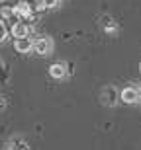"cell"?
Masks as SVG:
<instances>
[{
	"mask_svg": "<svg viewBox=\"0 0 141 150\" xmlns=\"http://www.w3.org/2000/svg\"><path fill=\"white\" fill-rule=\"evenodd\" d=\"M34 53H35V55H39V57H49L51 53H53V41H51V37H39V39H35Z\"/></svg>",
	"mask_w": 141,
	"mask_h": 150,
	"instance_id": "6da1fadb",
	"label": "cell"
},
{
	"mask_svg": "<svg viewBox=\"0 0 141 150\" xmlns=\"http://www.w3.org/2000/svg\"><path fill=\"white\" fill-rule=\"evenodd\" d=\"M120 100L124 103H127V105H133V103H137L141 100V90L135 88V86H127V88H124L120 92Z\"/></svg>",
	"mask_w": 141,
	"mask_h": 150,
	"instance_id": "7a4b0ae2",
	"label": "cell"
},
{
	"mask_svg": "<svg viewBox=\"0 0 141 150\" xmlns=\"http://www.w3.org/2000/svg\"><path fill=\"white\" fill-rule=\"evenodd\" d=\"M14 8V16L20 18V20H29V18L35 14V8L34 6H29L28 0H20L16 6H12Z\"/></svg>",
	"mask_w": 141,
	"mask_h": 150,
	"instance_id": "3957f363",
	"label": "cell"
},
{
	"mask_svg": "<svg viewBox=\"0 0 141 150\" xmlns=\"http://www.w3.org/2000/svg\"><path fill=\"white\" fill-rule=\"evenodd\" d=\"M31 31H34V29L29 28L28 23H24V22H16V23H12V29H10L12 37H16V39L29 37V33H31Z\"/></svg>",
	"mask_w": 141,
	"mask_h": 150,
	"instance_id": "277c9868",
	"label": "cell"
},
{
	"mask_svg": "<svg viewBox=\"0 0 141 150\" xmlns=\"http://www.w3.org/2000/svg\"><path fill=\"white\" fill-rule=\"evenodd\" d=\"M118 98H120V94L116 92V88H104L102 90V96H100V100H102V103L104 105H116V101H118Z\"/></svg>",
	"mask_w": 141,
	"mask_h": 150,
	"instance_id": "5b68a950",
	"label": "cell"
},
{
	"mask_svg": "<svg viewBox=\"0 0 141 150\" xmlns=\"http://www.w3.org/2000/svg\"><path fill=\"white\" fill-rule=\"evenodd\" d=\"M34 39L31 37H24V39H16V41H14V49L18 51V53H24V55H26V53H29V51H34Z\"/></svg>",
	"mask_w": 141,
	"mask_h": 150,
	"instance_id": "8992f818",
	"label": "cell"
},
{
	"mask_svg": "<svg viewBox=\"0 0 141 150\" xmlns=\"http://www.w3.org/2000/svg\"><path fill=\"white\" fill-rule=\"evenodd\" d=\"M49 76L55 78V80H61V78L67 76V64L65 62H55L49 67Z\"/></svg>",
	"mask_w": 141,
	"mask_h": 150,
	"instance_id": "52a82bcc",
	"label": "cell"
},
{
	"mask_svg": "<svg viewBox=\"0 0 141 150\" xmlns=\"http://www.w3.org/2000/svg\"><path fill=\"white\" fill-rule=\"evenodd\" d=\"M8 150H29V144L22 137H14V139L8 142Z\"/></svg>",
	"mask_w": 141,
	"mask_h": 150,
	"instance_id": "ba28073f",
	"label": "cell"
},
{
	"mask_svg": "<svg viewBox=\"0 0 141 150\" xmlns=\"http://www.w3.org/2000/svg\"><path fill=\"white\" fill-rule=\"evenodd\" d=\"M108 23H104V31H106L108 35H116L118 33V25L112 22V20H106Z\"/></svg>",
	"mask_w": 141,
	"mask_h": 150,
	"instance_id": "9c48e42d",
	"label": "cell"
},
{
	"mask_svg": "<svg viewBox=\"0 0 141 150\" xmlns=\"http://www.w3.org/2000/svg\"><path fill=\"white\" fill-rule=\"evenodd\" d=\"M6 35H8V31H6V28H4V23L0 22V43L6 39Z\"/></svg>",
	"mask_w": 141,
	"mask_h": 150,
	"instance_id": "30bf717a",
	"label": "cell"
},
{
	"mask_svg": "<svg viewBox=\"0 0 141 150\" xmlns=\"http://www.w3.org/2000/svg\"><path fill=\"white\" fill-rule=\"evenodd\" d=\"M43 2H45L47 8H57L59 6V0H43Z\"/></svg>",
	"mask_w": 141,
	"mask_h": 150,
	"instance_id": "8fae6325",
	"label": "cell"
},
{
	"mask_svg": "<svg viewBox=\"0 0 141 150\" xmlns=\"http://www.w3.org/2000/svg\"><path fill=\"white\" fill-rule=\"evenodd\" d=\"M0 72H4V62H2V59H0ZM4 80V76H0V82Z\"/></svg>",
	"mask_w": 141,
	"mask_h": 150,
	"instance_id": "7c38bea8",
	"label": "cell"
},
{
	"mask_svg": "<svg viewBox=\"0 0 141 150\" xmlns=\"http://www.w3.org/2000/svg\"><path fill=\"white\" fill-rule=\"evenodd\" d=\"M139 72H141V62H139Z\"/></svg>",
	"mask_w": 141,
	"mask_h": 150,
	"instance_id": "4fadbf2b",
	"label": "cell"
},
{
	"mask_svg": "<svg viewBox=\"0 0 141 150\" xmlns=\"http://www.w3.org/2000/svg\"><path fill=\"white\" fill-rule=\"evenodd\" d=\"M2 2H6V0H2Z\"/></svg>",
	"mask_w": 141,
	"mask_h": 150,
	"instance_id": "5bb4252c",
	"label": "cell"
}]
</instances>
